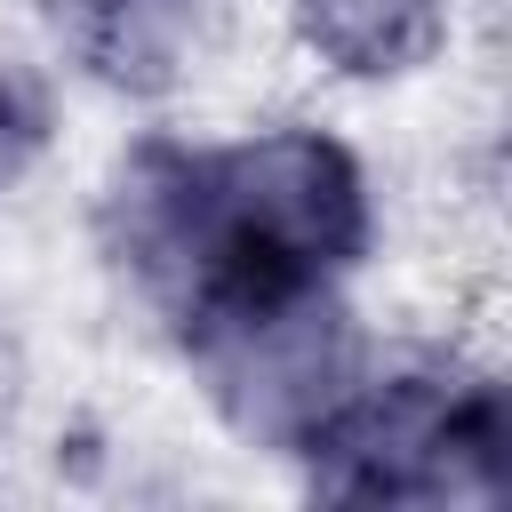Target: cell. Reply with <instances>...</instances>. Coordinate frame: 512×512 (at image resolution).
I'll return each mask as SVG.
<instances>
[{
    "label": "cell",
    "mask_w": 512,
    "mask_h": 512,
    "mask_svg": "<svg viewBox=\"0 0 512 512\" xmlns=\"http://www.w3.org/2000/svg\"><path fill=\"white\" fill-rule=\"evenodd\" d=\"M376 248L368 168L328 128L144 136L104 184V256L160 312L208 400L288 456L360 376L344 280Z\"/></svg>",
    "instance_id": "6da1fadb"
},
{
    "label": "cell",
    "mask_w": 512,
    "mask_h": 512,
    "mask_svg": "<svg viewBox=\"0 0 512 512\" xmlns=\"http://www.w3.org/2000/svg\"><path fill=\"white\" fill-rule=\"evenodd\" d=\"M288 456L328 504H512V376L360 360Z\"/></svg>",
    "instance_id": "7a4b0ae2"
},
{
    "label": "cell",
    "mask_w": 512,
    "mask_h": 512,
    "mask_svg": "<svg viewBox=\"0 0 512 512\" xmlns=\"http://www.w3.org/2000/svg\"><path fill=\"white\" fill-rule=\"evenodd\" d=\"M48 24L88 80L120 96H168L200 56L208 0H48Z\"/></svg>",
    "instance_id": "3957f363"
},
{
    "label": "cell",
    "mask_w": 512,
    "mask_h": 512,
    "mask_svg": "<svg viewBox=\"0 0 512 512\" xmlns=\"http://www.w3.org/2000/svg\"><path fill=\"white\" fill-rule=\"evenodd\" d=\"M288 24L344 80H400L448 32L440 0H288Z\"/></svg>",
    "instance_id": "277c9868"
},
{
    "label": "cell",
    "mask_w": 512,
    "mask_h": 512,
    "mask_svg": "<svg viewBox=\"0 0 512 512\" xmlns=\"http://www.w3.org/2000/svg\"><path fill=\"white\" fill-rule=\"evenodd\" d=\"M40 144H48V104H40V88L16 64H0V192L24 184V168L40 160Z\"/></svg>",
    "instance_id": "5b68a950"
}]
</instances>
